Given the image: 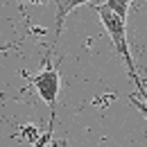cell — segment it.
Masks as SVG:
<instances>
[{
	"label": "cell",
	"mask_w": 147,
	"mask_h": 147,
	"mask_svg": "<svg viewBox=\"0 0 147 147\" xmlns=\"http://www.w3.org/2000/svg\"><path fill=\"white\" fill-rule=\"evenodd\" d=\"M93 9L97 11L100 23L104 25V30H107V34H109L111 43H113V48H115V52H118V57L122 59V63H125V68H127L129 77H131V82L136 84L138 93L143 95L147 88L143 86L140 77H138V73H136V63H134V57H131V50H129V41H127V18L118 16V14H115L113 9H109L107 5H93Z\"/></svg>",
	"instance_id": "1"
},
{
	"label": "cell",
	"mask_w": 147,
	"mask_h": 147,
	"mask_svg": "<svg viewBox=\"0 0 147 147\" xmlns=\"http://www.w3.org/2000/svg\"><path fill=\"white\" fill-rule=\"evenodd\" d=\"M27 79H30V84L34 86L36 95L48 104V109H50V129H52L55 115H57V97H59V88H61V75H59V70L52 66L50 57H45L43 68H41L36 75H30Z\"/></svg>",
	"instance_id": "2"
},
{
	"label": "cell",
	"mask_w": 147,
	"mask_h": 147,
	"mask_svg": "<svg viewBox=\"0 0 147 147\" xmlns=\"http://www.w3.org/2000/svg\"><path fill=\"white\" fill-rule=\"evenodd\" d=\"M91 0H55V34L59 36L63 30V23L68 18V14L75 11L82 5H88Z\"/></svg>",
	"instance_id": "3"
},
{
	"label": "cell",
	"mask_w": 147,
	"mask_h": 147,
	"mask_svg": "<svg viewBox=\"0 0 147 147\" xmlns=\"http://www.w3.org/2000/svg\"><path fill=\"white\" fill-rule=\"evenodd\" d=\"M109 9H113L118 16H122V18H127L129 14V7H131V0H107L104 2Z\"/></svg>",
	"instance_id": "4"
},
{
	"label": "cell",
	"mask_w": 147,
	"mask_h": 147,
	"mask_svg": "<svg viewBox=\"0 0 147 147\" xmlns=\"http://www.w3.org/2000/svg\"><path fill=\"white\" fill-rule=\"evenodd\" d=\"M32 2H38V5H41V2H45V0H32Z\"/></svg>",
	"instance_id": "5"
}]
</instances>
